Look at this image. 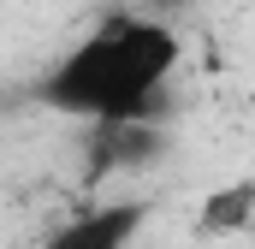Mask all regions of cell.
<instances>
[{"label":"cell","mask_w":255,"mask_h":249,"mask_svg":"<svg viewBox=\"0 0 255 249\" xmlns=\"http://www.w3.org/2000/svg\"><path fill=\"white\" fill-rule=\"evenodd\" d=\"M178 65V30L148 12L101 18L42 83V107L71 119H160V89Z\"/></svg>","instance_id":"6da1fadb"},{"label":"cell","mask_w":255,"mask_h":249,"mask_svg":"<svg viewBox=\"0 0 255 249\" xmlns=\"http://www.w3.org/2000/svg\"><path fill=\"white\" fill-rule=\"evenodd\" d=\"M160 154V124L154 119H101L89 124V166L95 172H130Z\"/></svg>","instance_id":"7a4b0ae2"},{"label":"cell","mask_w":255,"mask_h":249,"mask_svg":"<svg viewBox=\"0 0 255 249\" xmlns=\"http://www.w3.org/2000/svg\"><path fill=\"white\" fill-rule=\"evenodd\" d=\"M136 226H142V202H107V208L65 220L42 249H125L136 238Z\"/></svg>","instance_id":"3957f363"},{"label":"cell","mask_w":255,"mask_h":249,"mask_svg":"<svg viewBox=\"0 0 255 249\" xmlns=\"http://www.w3.org/2000/svg\"><path fill=\"white\" fill-rule=\"evenodd\" d=\"M244 220H255V184L250 178L232 184V190H214V196L202 202V226H208V232H238Z\"/></svg>","instance_id":"277c9868"},{"label":"cell","mask_w":255,"mask_h":249,"mask_svg":"<svg viewBox=\"0 0 255 249\" xmlns=\"http://www.w3.org/2000/svg\"><path fill=\"white\" fill-rule=\"evenodd\" d=\"M178 6H190V0H142V12H148V18H166V24H172Z\"/></svg>","instance_id":"5b68a950"}]
</instances>
